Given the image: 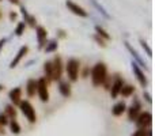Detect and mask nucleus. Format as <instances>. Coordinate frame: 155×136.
<instances>
[{"instance_id": "nucleus-1", "label": "nucleus", "mask_w": 155, "mask_h": 136, "mask_svg": "<svg viewBox=\"0 0 155 136\" xmlns=\"http://www.w3.org/2000/svg\"><path fill=\"white\" fill-rule=\"evenodd\" d=\"M107 76V65L104 61H97L90 69V79L94 87H101Z\"/></svg>"}, {"instance_id": "nucleus-2", "label": "nucleus", "mask_w": 155, "mask_h": 136, "mask_svg": "<svg viewBox=\"0 0 155 136\" xmlns=\"http://www.w3.org/2000/svg\"><path fill=\"white\" fill-rule=\"evenodd\" d=\"M80 68H82V64H80V60L76 59V57H70L67 60V63L64 64V71L67 74L68 82L70 83H76L79 80V72Z\"/></svg>"}, {"instance_id": "nucleus-3", "label": "nucleus", "mask_w": 155, "mask_h": 136, "mask_svg": "<svg viewBox=\"0 0 155 136\" xmlns=\"http://www.w3.org/2000/svg\"><path fill=\"white\" fill-rule=\"evenodd\" d=\"M18 108L21 109L22 114L26 117V120L29 121L30 124H35V123H37V113H35L34 106L31 105V102H30L29 99H22V101L19 102Z\"/></svg>"}, {"instance_id": "nucleus-4", "label": "nucleus", "mask_w": 155, "mask_h": 136, "mask_svg": "<svg viewBox=\"0 0 155 136\" xmlns=\"http://www.w3.org/2000/svg\"><path fill=\"white\" fill-rule=\"evenodd\" d=\"M52 71H53V74H52L53 82H59L64 74V63H63L60 55H54V57L52 59Z\"/></svg>"}, {"instance_id": "nucleus-5", "label": "nucleus", "mask_w": 155, "mask_h": 136, "mask_svg": "<svg viewBox=\"0 0 155 136\" xmlns=\"http://www.w3.org/2000/svg\"><path fill=\"white\" fill-rule=\"evenodd\" d=\"M37 95L41 102L49 101V83L44 76L37 79Z\"/></svg>"}, {"instance_id": "nucleus-6", "label": "nucleus", "mask_w": 155, "mask_h": 136, "mask_svg": "<svg viewBox=\"0 0 155 136\" xmlns=\"http://www.w3.org/2000/svg\"><path fill=\"white\" fill-rule=\"evenodd\" d=\"M124 83H125V80H124V78L121 76V75L116 74L114 76H113V79H112V86H110V90H109L112 99H116L118 95H120L121 87L124 86Z\"/></svg>"}, {"instance_id": "nucleus-7", "label": "nucleus", "mask_w": 155, "mask_h": 136, "mask_svg": "<svg viewBox=\"0 0 155 136\" xmlns=\"http://www.w3.org/2000/svg\"><path fill=\"white\" fill-rule=\"evenodd\" d=\"M127 114H128V120L132 121L134 123L135 120H136V117L139 116V113L142 112V101H140L137 97H135L134 101H132L131 106H127Z\"/></svg>"}, {"instance_id": "nucleus-8", "label": "nucleus", "mask_w": 155, "mask_h": 136, "mask_svg": "<svg viewBox=\"0 0 155 136\" xmlns=\"http://www.w3.org/2000/svg\"><path fill=\"white\" fill-rule=\"evenodd\" d=\"M131 68H132V72H134V76L136 78L137 83L140 85V87L146 88L148 82H147V78H146V74H144V71H143V68H140L134 60L131 61Z\"/></svg>"}, {"instance_id": "nucleus-9", "label": "nucleus", "mask_w": 155, "mask_h": 136, "mask_svg": "<svg viewBox=\"0 0 155 136\" xmlns=\"http://www.w3.org/2000/svg\"><path fill=\"white\" fill-rule=\"evenodd\" d=\"M65 7L68 8V11L74 14L76 16H80V18H88V11H86L82 5H79L78 3H75L74 0H65Z\"/></svg>"}, {"instance_id": "nucleus-10", "label": "nucleus", "mask_w": 155, "mask_h": 136, "mask_svg": "<svg viewBox=\"0 0 155 136\" xmlns=\"http://www.w3.org/2000/svg\"><path fill=\"white\" fill-rule=\"evenodd\" d=\"M29 51H30V49H29V46H27V45H22L21 48L18 49V52H16V55H15V56H14V59L10 61V65H8V67H10V69H14V68H16V67H18V65L22 63V60H23L25 57L27 56V53H29Z\"/></svg>"}, {"instance_id": "nucleus-11", "label": "nucleus", "mask_w": 155, "mask_h": 136, "mask_svg": "<svg viewBox=\"0 0 155 136\" xmlns=\"http://www.w3.org/2000/svg\"><path fill=\"white\" fill-rule=\"evenodd\" d=\"M124 46H125V49L129 52V55H131V56H132V59H134V61L136 63V64L139 65L140 68H144V69L147 68V64H146V61H144V60H143V57L140 56V55H139V52H137L136 49H135L134 46H132L131 44L128 42V41H124Z\"/></svg>"}, {"instance_id": "nucleus-12", "label": "nucleus", "mask_w": 155, "mask_h": 136, "mask_svg": "<svg viewBox=\"0 0 155 136\" xmlns=\"http://www.w3.org/2000/svg\"><path fill=\"white\" fill-rule=\"evenodd\" d=\"M35 38H37V46L40 51H42V48L45 46L46 41H48V30L41 25L35 26Z\"/></svg>"}, {"instance_id": "nucleus-13", "label": "nucleus", "mask_w": 155, "mask_h": 136, "mask_svg": "<svg viewBox=\"0 0 155 136\" xmlns=\"http://www.w3.org/2000/svg\"><path fill=\"white\" fill-rule=\"evenodd\" d=\"M151 123H153L151 112H140L136 120H135V124H136L137 128H147L148 125H151Z\"/></svg>"}, {"instance_id": "nucleus-14", "label": "nucleus", "mask_w": 155, "mask_h": 136, "mask_svg": "<svg viewBox=\"0 0 155 136\" xmlns=\"http://www.w3.org/2000/svg\"><path fill=\"white\" fill-rule=\"evenodd\" d=\"M19 11H21V15L23 16V22L26 23V26L31 27V29H35V26H37V19H35V16L33 15V14H30L25 5H19Z\"/></svg>"}, {"instance_id": "nucleus-15", "label": "nucleus", "mask_w": 155, "mask_h": 136, "mask_svg": "<svg viewBox=\"0 0 155 136\" xmlns=\"http://www.w3.org/2000/svg\"><path fill=\"white\" fill-rule=\"evenodd\" d=\"M57 88H59V93L61 94V97H64V98H68V97H71V94H72L71 83L68 82V80L60 79L59 82H57Z\"/></svg>"}, {"instance_id": "nucleus-16", "label": "nucleus", "mask_w": 155, "mask_h": 136, "mask_svg": "<svg viewBox=\"0 0 155 136\" xmlns=\"http://www.w3.org/2000/svg\"><path fill=\"white\" fill-rule=\"evenodd\" d=\"M25 91H26V95L29 97V98H34V97L37 95V79H34V78L27 79Z\"/></svg>"}, {"instance_id": "nucleus-17", "label": "nucleus", "mask_w": 155, "mask_h": 136, "mask_svg": "<svg viewBox=\"0 0 155 136\" xmlns=\"http://www.w3.org/2000/svg\"><path fill=\"white\" fill-rule=\"evenodd\" d=\"M8 98H10L11 104H12L14 106H18L19 102L22 101V88L18 86V87H14L12 90H10Z\"/></svg>"}, {"instance_id": "nucleus-18", "label": "nucleus", "mask_w": 155, "mask_h": 136, "mask_svg": "<svg viewBox=\"0 0 155 136\" xmlns=\"http://www.w3.org/2000/svg\"><path fill=\"white\" fill-rule=\"evenodd\" d=\"M90 4L93 5L94 8H95L97 12H98L99 15L102 16V18H105V19H110V18H112V16H110V14L107 12V10L101 4V3L98 2V0H90Z\"/></svg>"}, {"instance_id": "nucleus-19", "label": "nucleus", "mask_w": 155, "mask_h": 136, "mask_svg": "<svg viewBox=\"0 0 155 136\" xmlns=\"http://www.w3.org/2000/svg\"><path fill=\"white\" fill-rule=\"evenodd\" d=\"M125 110H127V104L124 101H118L113 105L112 114L114 116V117H120V116H123L124 113H125Z\"/></svg>"}, {"instance_id": "nucleus-20", "label": "nucleus", "mask_w": 155, "mask_h": 136, "mask_svg": "<svg viewBox=\"0 0 155 136\" xmlns=\"http://www.w3.org/2000/svg\"><path fill=\"white\" fill-rule=\"evenodd\" d=\"M57 49H59V40H57V38H52V40L46 41L42 51L45 52V53H54Z\"/></svg>"}, {"instance_id": "nucleus-21", "label": "nucleus", "mask_w": 155, "mask_h": 136, "mask_svg": "<svg viewBox=\"0 0 155 136\" xmlns=\"http://www.w3.org/2000/svg\"><path fill=\"white\" fill-rule=\"evenodd\" d=\"M42 69H44V78L46 79V82L52 83L53 82V79H52V74H53V71H52V60H46L44 63Z\"/></svg>"}, {"instance_id": "nucleus-22", "label": "nucleus", "mask_w": 155, "mask_h": 136, "mask_svg": "<svg viewBox=\"0 0 155 136\" xmlns=\"http://www.w3.org/2000/svg\"><path fill=\"white\" fill-rule=\"evenodd\" d=\"M135 91H136V87L134 85H128V83H124V86L121 87L120 95L124 97V98H129L131 95H134Z\"/></svg>"}, {"instance_id": "nucleus-23", "label": "nucleus", "mask_w": 155, "mask_h": 136, "mask_svg": "<svg viewBox=\"0 0 155 136\" xmlns=\"http://www.w3.org/2000/svg\"><path fill=\"white\" fill-rule=\"evenodd\" d=\"M94 30H95V34L99 35L101 38H104L105 41H110V40H112V35H110L109 33H107L106 30L101 26V25H95V26H94Z\"/></svg>"}, {"instance_id": "nucleus-24", "label": "nucleus", "mask_w": 155, "mask_h": 136, "mask_svg": "<svg viewBox=\"0 0 155 136\" xmlns=\"http://www.w3.org/2000/svg\"><path fill=\"white\" fill-rule=\"evenodd\" d=\"M8 127H10V131L12 132L14 135H19L21 134V125L16 121V118H10L8 120Z\"/></svg>"}, {"instance_id": "nucleus-25", "label": "nucleus", "mask_w": 155, "mask_h": 136, "mask_svg": "<svg viewBox=\"0 0 155 136\" xmlns=\"http://www.w3.org/2000/svg\"><path fill=\"white\" fill-rule=\"evenodd\" d=\"M26 23H25L23 21L22 22H18V23L15 25V29H14V35H16V37H22V35L25 34V30H26Z\"/></svg>"}, {"instance_id": "nucleus-26", "label": "nucleus", "mask_w": 155, "mask_h": 136, "mask_svg": "<svg viewBox=\"0 0 155 136\" xmlns=\"http://www.w3.org/2000/svg\"><path fill=\"white\" fill-rule=\"evenodd\" d=\"M4 114L7 116L8 118H16V109H15V106H14L12 104L7 105V106H5V109H4Z\"/></svg>"}, {"instance_id": "nucleus-27", "label": "nucleus", "mask_w": 155, "mask_h": 136, "mask_svg": "<svg viewBox=\"0 0 155 136\" xmlns=\"http://www.w3.org/2000/svg\"><path fill=\"white\" fill-rule=\"evenodd\" d=\"M139 42H140V45H142L143 51L146 52V55H147L148 57H151V56H153V51H151L150 45H148V44H147V41H144V40H143V38H139Z\"/></svg>"}, {"instance_id": "nucleus-28", "label": "nucleus", "mask_w": 155, "mask_h": 136, "mask_svg": "<svg viewBox=\"0 0 155 136\" xmlns=\"http://www.w3.org/2000/svg\"><path fill=\"white\" fill-rule=\"evenodd\" d=\"M93 40L95 41V42H97V45H99V46H101V48H106V45H107L106 42H107V41H105L104 38H101V37H99V35H97L95 33H94V35H93Z\"/></svg>"}, {"instance_id": "nucleus-29", "label": "nucleus", "mask_w": 155, "mask_h": 136, "mask_svg": "<svg viewBox=\"0 0 155 136\" xmlns=\"http://www.w3.org/2000/svg\"><path fill=\"white\" fill-rule=\"evenodd\" d=\"M90 65H86L84 68H80V72H79V76H82L83 79H87L88 76H90Z\"/></svg>"}, {"instance_id": "nucleus-30", "label": "nucleus", "mask_w": 155, "mask_h": 136, "mask_svg": "<svg viewBox=\"0 0 155 136\" xmlns=\"http://www.w3.org/2000/svg\"><path fill=\"white\" fill-rule=\"evenodd\" d=\"M112 79H113V78H112V76H109V75H107V76L105 78L104 83H102V87H104L105 90H107V91L110 90V86H112Z\"/></svg>"}, {"instance_id": "nucleus-31", "label": "nucleus", "mask_w": 155, "mask_h": 136, "mask_svg": "<svg viewBox=\"0 0 155 136\" xmlns=\"http://www.w3.org/2000/svg\"><path fill=\"white\" fill-rule=\"evenodd\" d=\"M8 120H10V118H8L4 113H0V127L8 125Z\"/></svg>"}, {"instance_id": "nucleus-32", "label": "nucleus", "mask_w": 155, "mask_h": 136, "mask_svg": "<svg viewBox=\"0 0 155 136\" xmlns=\"http://www.w3.org/2000/svg\"><path fill=\"white\" fill-rule=\"evenodd\" d=\"M146 135H147V128H137L132 134V136H146Z\"/></svg>"}, {"instance_id": "nucleus-33", "label": "nucleus", "mask_w": 155, "mask_h": 136, "mask_svg": "<svg viewBox=\"0 0 155 136\" xmlns=\"http://www.w3.org/2000/svg\"><path fill=\"white\" fill-rule=\"evenodd\" d=\"M143 98H144V101L147 102L148 105H151V104H153V98H151V94L148 93V91L143 90Z\"/></svg>"}, {"instance_id": "nucleus-34", "label": "nucleus", "mask_w": 155, "mask_h": 136, "mask_svg": "<svg viewBox=\"0 0 155 136\" xmlns=\"http://www.w3.org/2000/svg\"><path fill=\"white\" fill-rule=\"evenodd\" d=\"M7 38H0V53L3 52V49H4V46H5V44H7Z\"/></svg>"}, {"instance_id": "nucleus-35", "label": "nucleus", "mask_w": 155, "mask_h": 136, "mask_svg": "<svg viewBox=\"0 0 155 136\" xmlns=\"http://www.w3.org/2000/svg\"><path fill=\"white\" fill-rule=\"evenodd\" d=\"M8 18H10V21H11V22H14V21H16V19H18V14L14 12V11H11L10 15H8Z\"/></svg>"}, {"instance_id": "nucleus-36", "label": "nucleus", "mask_w": 155, "mask_h": 136, "mask_svg": "<svg viewBox=\"0 0 155 136\" xmlns=\"http://www.w3.org/2000/svg\"><path fill=\"white\" fill-rule=\"evenodd\" d=\"M57 33H59V34H57V37L59 38H65L67 37V34H65L64 30H57ZM59 38H57V40H59Z\"/></svg>"}, {"instance_id": "nucleus-37", "label": "nucleus", "mask_w": 155, "mask_h": 136, "mask_svg": "<svg viewBox=\"0 0 155 136\" xmlns=\"http://www.w3.org/2000/svg\"><path fill=\"white\" fill-rule=\"evenodd\" d=\"M12 5H21V0H8Z\"/></svg>"}, {"instance_id": "nucleus-38", "label": "nucleus", "mask_w": 155, "mask_h": 136, "mask_svg": "<svg viewBox=\"0 0 155 136\" xmlns=\"http://www.w3.org/2000/svg\"><path fill=\"white\" fill-rule=\"evenodd\" d=\"M0 134H4V127H0Z\"/></svg>"}, {"instance_id": "nucleus-39", "label": "nucleus", "mask_w": 155, "mask_h": 136, "mask_svg": "<svg viewBox=\"0 0 155 136\" xmlns=\"http://www.w3.org/2000/svg\"><path fill=\"white\" fill-rule=\"evenodd\" d=\"M3 90H4V86H3L2 83H0V91H3Z\"/></svg>"}, {"instance_id": "nucleus-40", "label": "nucleus", "mask_w": 155, "mask_h": 136, "mask_svg": "<svg viewBox=\"0 0 155 136\" xmlns=\"http://www.w3.org/2000/svg\"><path fill=\"white\" fill-rule=\"evenodd\" d=\"M0 16H2V12H0Z\"/></svg>"}, {"instance_id": "nucleus-41", "label": "nucleus", "mask_w": 155, "mask_h": 136, "mask_svg": "<svg viewBox=\"0 0 155 136\" xmlns=\"http://www.w3.org/2000/svg\"><path fill=\"white\" fill-rule=\"evenodd\" d=\"M0 2H3V0H0Z\"/></svg>"}]
</instances>
